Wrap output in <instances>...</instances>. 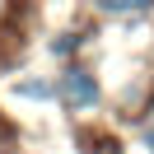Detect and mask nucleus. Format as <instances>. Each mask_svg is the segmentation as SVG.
Instances as JSON below:
<instances>
[{"mask_svg":"<svg viewBox=\"0 0 154 154\" xmlns=\"http://www.w3.org/2000/svg\"><path fill=\"white\" fill-rule=\"evenodd\" d=\"M0 154H10V149H5V145H0Z\"/></svg>","mask_w":154,"mask_h":154,"instance_id":"6","label":"nucleus"},{"mask_svg":"<svg viewBox=\"0 0 154 154\" xmlns=\"http://www.w3.org/2000/svg\"><path fill=\"white\" fill-rule=\"evenodd\" d=\"M79 42H84V38H75V33H66V38H56V42H51V51H56V56H66L70 47H79Z\"/></svg>","mask_w":154,"mask_h":154,"instance_id":"4","label":"nucleus"},{"mask_svg":"<svg viewBox=\"0 0 154 154\" xmlns=\"http://www.w3.org/2000/svg\"><path fill=\"white\" fill-rule=\"evenodd\" d=\"M56 98H66L75 112H84V107H98V98H103V89H98V79L89 75V70H79V66H70L66 75H61V84H56Z\"/></svg>","mask_w":154,"mask_h":154,"instance_id":"1","label":"nucleus"},{"mask_svg":"<svg viewBox=\"0 0 154 154\" xmlns=\"http://www.w3.org/2000/svg\"><path fill=\"white\" fill-rule=\"evenodd\" d=\"M103 14H149L154 0H94Z\"/></svg>","mask_w":154,"mask_h":154,"instance_id":"2","label":"nucleus"},{"mask_svg":"<svg viewBox=\"0 0 154 154\" xmlns=\"http://www.w3.org/2000/svg\"><path fill=\"white\" fill-rule=\"evenodd\" d=\"M19 94L23 98H56V84H51V79H23Z\"/></svg>","mask_w":154,"mask_h":154,"instance_id":"3","label":"nucleus"},{"mask_svg":"<svg viewBox=\"0 0 154 154\" xmlns=\"http://www.w3.org/2000/svg\"><path fill=\"white\" fill-rule=\"evenodd\" d=\"M145 145H149V154H154V122L145 126Z\"/></svg>","mask_w":154,"mask_h":154,"instance_id":"5","label":"nucleus"}]
</instances>
